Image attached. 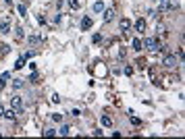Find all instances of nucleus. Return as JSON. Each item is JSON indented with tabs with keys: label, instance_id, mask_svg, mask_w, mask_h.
I'll return each instance as SVG.
<instances>
[{
	"label": "nucleus",
	"instance_id": "3",
	"mask_svg": "<svg viewBox=\"0 0 185 139\" xmlns=\"http://www.w3.org/2000/svg\"><path fill=\"white\" fill-rule=\"evenodd\" d=\"M162 64H164V67H169V69H173L175 64H177V58H175V54H169V56H164Z\"/></svg>",
	"mask_w": 185,
	"mask_h": 139
},
{
	"label": "nucleus",
	"instance_id": "6",
	"mask_svg": "<svg viewBox=\"0 0 185 139\" xmlns=\"http://www.w3.org/2000/svg\"><path fill=\"white\" fill-rule=\"evenodd\" d=\"M92 17H83V21H81V29H83V31H87V29H90V27H92Z\"/></svg>",
	"mask_w": 185,
	"mask_h": 139
},
{
	"label": "nucleus",
	"instance_id": "14",
	"mask_svg": "<svg viewBox=\"0 0 185 139\" xmlns=\"http://www.w3.org/2000/svg\"><path fill=\"white\" fill-rule=\"evenodd\" d=\"M104 11V2H96L94 4V12H102Z\"/></svg>",
	"mask_w": 185,
	"mask_h": 139
},
{
	"label": "nucleus",
	"instance_id": "17",
	"mask_svg": "<svg viewBox=\"0 0 185 139\" xmlns=\"http://www.w3.org/2000/svg\"><path fill=\"white\" fill-rule=\"evenodd\" d=\"M58 133H60V135H69V133H71V127H67V125H62Z\"/></svg>",
	"mask_w": 185,
	"mask_h": 139
},
{
	"label": "nucleus",
	"instance_id": "10",
	"mask_svg": "<svg viewBox=\"0 0 185 139\" xmlns=\"http://www.w3.org/2000/svg\"><path fill=\"white\" fill-rule=\"evenodd\" d=\"M11 77V73H2V77H0V89H4L6 87V79Z\"/></svg>",
	"mask_w": 185,
	"mask_h": 139
},
{
	"label": "nucleus",
	"instance_id": "5",
	"mask_svg": "<svg viewBox=\"0 0 185 139\" xmlns=\"http://www.w3.org/2000/svg\"><path fill=\"white\" fill-rule=\"evenodd\" d=\"M135 31H137V33H144V31H146V21H144V19H137V21H135Z\"/></svg>",
	"mask_w": 185,
	"mask_h": 139
},
{
	"label": "nucleus",
	"instance_id": "16",
	"mask_svg": "<svg viewBox=\"0 0 185 139\" xmlns=\"http://www.w3.org/2000/svg\"><path fill=\"white\" fill-rule=\"evenodd\" d=\"M25 67V56H21L19 60H17V64H15V69H23Z\"/></svg>",
	"mask_w": 185,
	"mask_h": 139
},
{
	"label": "nucleus",
	"instance_id": "1",
	"mask_svg": "<svg viewBox=\"0 0 185 139\" xmlns=\"http://www.w3.org/2000/svg\"><path fill=\"white\" fill-rule=\"evenodd\" d=\"M144 48H148L150 52H158V50H162L160 42H158L156 37H150V40H146V42H144Z\"/></svg>",
	"mask_w": 185,
	"mask_h": 139
},
{
	"label": "nucleus",
	"instance_id": "7",
	"mask_svg": "<svg viewBox=\"0 0 185 139\" xmlns=\"http://www.w3.org/2000/svg\"><path fill=\"white\" fill-rule=\"evenodd\" d=\"M102 12H104V21H106V23L115 19V11H112V9H104Z\"/></svg>",
	"mask_w": 185,
	"mask_h": 139
},
{
	"label": "nucleus",
	"instance_id": "20",
	"mask_svg": "<svg viewBox=\"0 0 185 139\" xmlns=\"http://www.w3.org/2000/svg\"><path fill=\"white\" fill-rule=\"evenodd\" d=\"M29 42H31V44H37V42H42V37H40V35H31Z\"/></svg>",
	"mask_w": 185,
	"mask_h": 139
},
{
	"label": "nucleus",
	"instance_id": "12",
	"mask_svg": "<svg viewBox=\"0 0 185 139\" xmlns=\"http://www.w3.org/2000/svg\"><path fill=\"white\" fill-rule=\"evenodd\" d=\"M100 120H102V125H104V127H112V118H110V116H102Z\"/></svg>",
	"mask_w": 185,
	"mask_h": 139
},
{
	"label": "nucleus",
	"instance_id": "13",
	"mask_svg": "<svg viewBox=\"0 0 185 139\" xmlns=\"http://www.w3.org/2000/svg\"><path fill=\"white\" fill-rule=\"evenodd\" d=\"M17 11H19L21 17H27V6H25V4H19V6H17Z\"/></svg>",
	"mask_w": 185,
	"mask_h": 139
},
{
	"label": "nucleus",
	"instance_id": "18",
	"mask_svg": "<svg viewBox=\"0 0 185 139\" xmlns=\"http://www.w3.org/2000/svg\"><path fill=\"white\" fill-rule=\"evenodd\" d=\"M54 135H56L54 129H46V131H44V137H54Z\"/></svg>",
	"mask_w": 185,
	"mask_h": 139
},
{
	"label": "nucleus",
	"instance_id": "25",
	"mask_svg": "<svg viewBox=\"0 0 185 139\" xmlns=\"http://www.w3.org/2000/svg\"><path fill=\"white\" fill-rule=\"evenodd\" d=\"M2 114H4V106L0 104V116H2Z\"/></svg>",
	"mask_w": 185,
	"mask_h": 139
},
{
	"label": "nucleus",
	"instance_id": "26",
	"mask_svg": "<svg viewBox=\"0 0 185 139\" xmlns=\"http://www.w3.org/2000/svg\"><path fill=\"white\" fill-rule=\"evenodd\" d=\"M4 2H6V4H9V6H11V4H12V0H4Z\"/></svg>",
	"mask_w": 185,
	"mask_h": 139
},
{
	"label": "nucleus",
	"instance_id": "21",
	"mask_svg": "<svg viewBox=\"0 0 185 139\" xmlns=\"http://www.w3.org/2000/svg\"><path fill=\"white\" fill-rule=\"evenodd\" d=\"M131 125H135V127H139V125H141V120H139L137 116H131Z\"/></svg>",
	"mask_w": 185,
	"mask_h": 139
},
{
	"label": "nucleus",
	"instance_id": "4",
	"mask_svg": "<svg viewBox=\"0 0 185 139\" xmlns=\"http://www.w3.org/2000/svg\"><path fill=\"white\" fill-rule=\"evenodd\" d=\"M4 118H9V120H15L17 118V112H15V108H4Z\"/></svg>",
	"mask_w": 185,
	"mask_h": 139
},
{
	"label": "nucleus",
	"instance_id": "2",
	"mask_svg": "<svg viewBox=\"0 0 185 139\" xmlns=\"http://www.w3.org/2000/svg\"><path fill=\"white\" fill-rule=\"evenodd\" d=\"M11 108L21 110V108H23V98H21V96H12L11 98Z\"/></svg>",
	"mask_w": 185,
	"mask_h": 139
},
{
	"label": "nucleus",
	"instance_id": "24",
	"mask_svg": "<svg viewBox=\"0 0 185 139\" xmlns=\"http://www.w3.org/2000/svg\"><path fill=\"white\" fill-rule=\"evenodd\" d=\"M156 31H158V33H164V25H156Z\"/></svg>",
	"mask_w": 185,
	"mask_h": 139
},
{
	"label": "nucleus",
	"instance_id": "11",
	"mask_svg": "<svg viewBox=\"0 0 185 139\" xmlns=\"http://www.w3.org/2000/svg\"><path fill=\"white\" fill-rule=\"evenodd\" d=\"M131 44H133V50H141V48H144V42H141L139 37H135V40H133Z\"/></svg>",
	"mask_w": 185,
	"mask_h": 139
},
{
	"label": "nucleus",
	"instance_id": "9",
	"mask_svg": "<svg viewBox=\"0 0 185 139\" xmlns=\"http://www.w3.org/2000/svg\"><path fill=\"white\" fill-rule=\"evenodd\" d=\"M129 27H131V21H129V19H121V31H123V33H127Z\"/></svg>",
	"mask_w": 185,
	"mask_h": 139
},
{
	"label": "nucleus",
	"instance_id": "15",
	"mask_svg": "<svg viewBox=\"0 0 185 139\" xmlns=\"http://www.w3.org/2000/svg\"><path fill=\"white\" fill-rule=\"evenodd\" d=\"M12 87H15V89H21V87H23V79H15V81H12Z\"/></svg>",
	"mask_w": 185,
	"mask_h": 139
},
{
	"label": "nucleus",
	"instance_id": "19",
	"mask_svg": "<svg viewBox=\"0 0 185 139\" xmlns=\"http://www.w3.org/2000/svg\"><path fill=\"white\" fill-rule=\"evenodd\" d=\"M69 6L71 9H79V0H69Z\"/></svg>",
	"mask_w": 185,
	"mask_h": 139
},
{
	"label": "nucleus",
	"instance_id": "23",
	"mask_svg": "<svg viewBox=\"0 0 185 139\" xmlns=\"http://www.w3.org/2000/svg\"><path fill=\"white\" fill-rule=\"evenodd\" d=\"M52 120H58V123H60V120H62V114H52Z\"/></svg>",
	"mask_w": 185,
	"mask_h": 139
},
{
	"label": "nucleus",
	"instance_id": "22",
	"mask_svg": "<svg viewBox=\"0 0 185 139\" xmlns=\"http://www.w3.org/2000/svg\"><path fill=\"white\" fill-rule=\"evenodd\" d=\"M50 102H52V104H58V102H60V98H58V93H52V98H50Z\"/></svg>",
	"mask_w": 185,
	"mask_h": 139
},
{
	"label": "nucleus",
	"instance_id": "8",
	"mask_svg": "<svg viewBox=\"0 0 185 139\" xmlns=\"http://www.w3.org/2000/svg\"><path fill=\"white\" fill-rule=\"evenodd\" d=\"M9 29H11V21L4 19V21L0 23V33H9Z\"/></svg>",
	"mask_w": 185,
	"mask_h": 139
}]
</instances>
